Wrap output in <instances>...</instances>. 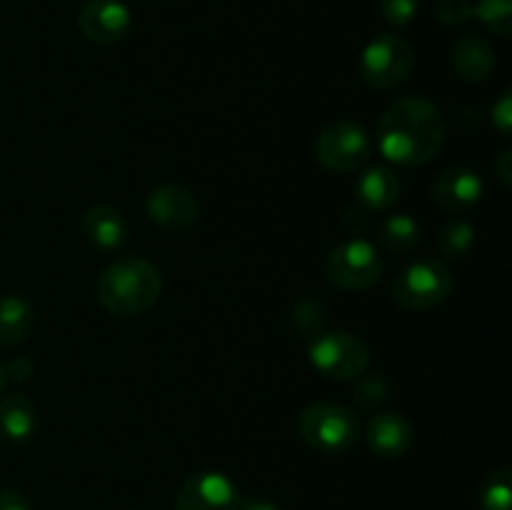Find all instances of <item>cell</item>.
<instances>
[{
	"instance_id": "cell-24",
	"label": "cell",
	"mask_w": 512,
	"mask_h": 510,
	"mask_svg": "<svg viewBox=\"0 0 512 510\" xmlns=\"http://www.w3.org/2000/svg\"><path fill=\"white\" fill-rule=\"evenodd\" d=\"M353 400L360 410H373L388 398V378L383 373H360L358 378L353 380Z\"/></svg>"
},
{
	"instance_id": "cell-25",
	"label": "cell",
	"mask_w": 512,
	"mask_h": 510,
	"mask_svg": "<svg viewBox=\"0 0 512 510\" xmlns=\"http://www.w3.org/2000/svg\"><path fill=\"white\" fill-rule=\"evenodd\" d=\"M475 5L470 0H438L435 3V18L443 25L453 28V25H463L473 18Z\"/></svg>"
},
{
	"instance_id": "cell-8",
	"label": "cell",
	"mask_w": 512,
	"mask_h": 510,
	"mask_svg": "<svg viewBox=\"0 0 512 510\" xmlns=\"http://www.w3.org/2000/svg\"><path fill=\"white\" fill-rule=\"evenodd\" d=\"M370 153H373V140L368 130L353 120H338L328 125L315 140V158L333 173H355L368 163Z\"/></svg>"
},
{
	"instance_id": "cell-32",
	"label": "cell",
	"mask_w": 512,
	"mask_h": 510,
	"mask_svg": "<svg viewBox=\"0 0 512 510\" xmlns=\"http://www.w3.org/2000/svg\"><path fill=\"white\" fill-rule=\"evenodd\" d=\"M238 510H283L278 503L273 500H263V498H240Z\"/></svg>"
},
{
	"instance_id": "cell-22",
	"label": "cell",
	"mask_w": 512,
	"mask_h": 510,
	"mask_svg": "<svg viewBox=\"0 0 512 510\" xmlns=\"http://www.w3.org/2000/svg\"><path fill=\"white\" fill-rule=\"evenodd\" d=\"M293 325L305 340L318 338L320 333H325V308L318 298H300L293 305Z\"/></svg>"
},
{
	"instance_id": "cell-3",
	"label": "cell",
	"mask_w": 512,
	"mask_h": 510,
	"mask_svg": "<svg viewBox=\"0 0 512 510\" xmlns=\"http://www.w3.org/2000/svg\"><path fill=\"white\" fill-rule=\"evenodd\" d=\"M455 288L453 273L443 260L423 258L410 263L408 268L400 270L393 280V300L405 310L413 313H425L450 298Z\"/></svg>"
},
{
	"instance_id": "cell-30",
	"label": "cell",
	"mask_w": 512,
	"mask_h": 510,
	"mask_svg": "<svg viewBox=\"0 0 512 510\" xmlns=\"http://www.w3.org/2000/svg\"><path fill=\"white\" fill-rule=\"evenodd\" d=\"M5 368V378L15 380V383H25V380H30V375H33V363H30L28 358H13L8 365H3Z\"/></svg>"
},
{
	"instance_id": "cell-27",
	"label": "cell",
	"mask_w": 512,
	"mask_h": 510,
	"mask_svg": "<svg viewBox=\"0 0 512 510\" xmlns=\"http://www.w3.org/2000/svg\"><path fill=\"white\" fill-rule=\"evenodd\" d=\"M493 115V125L498 128V133L503 138H510V125H512V98H510V90H503V95L498 98V103L493 105L490 110Z\"/></svg>"
},
{
	"instance_id": "cell-11",
	"label": "cell",
	"mask_w": 512,
	"mask_h": 510,
	"mask_svg": "<svg viewBox=\"0 0 512 510\" xmlns=\"http://www.w3.org/2000/svg\"><path fill=\"white\" fill-rule=\"evenodd\" d=\"M133 15L120 0H88L78 13V28L90 43L113 45L130 33Z\"/></svg>"
},
{
	"instance_id": "cell-14",
	"label": "cell",
	"mask_w": 512,
	"mask_h": 510,
	"mask_svg": "<svg viewBox=\"0 0 512 510\" xmlns=\"http://www.w3.org/2000/svg\"><path fill=\"white\" fill-rule=\"evenodd\" d=\"M403 193V183H400L398 173L390 170L388 165H370L355 180V195H358V205H363L370 213H385L393 208Z\"/></svg>"
},
{
	"instance_id": "cell-29",
	"label": "cell",
	"mask_w": 512,
	"mask_h": 510,
	"mask_svg": "<svg viewBox=\"0 0 512 510\" xmlns=\"http://www.w3.org/2000/svg\"><path fill=\"white\" fill-rule=\"evenodd\" d=\"M368 215H370V210H365L363 205H355V208H348V210H345V218H343L345 220V228H348L353 235H360L370 225Z\"/></svg>"
},
{
	"instance_id": "cell-28",
	"label": "cell",
	"mask_w": 512,
	"mask_h": 510,
	"mask_svg": "<svg viewBox=\"0 0 512 510\" xmlns=\"http://www.w3.org/2000/svg\"><path fill=\"white\" fill-rule=\"evenodd\" d=\"M493 175L500 180L503 188H510L512 185V150L505 148L500 150L493 158Z\"/></svg>"
},
{
	"instance_id": "cell-5",
	"label": "cell",
	"mask_w": 512,
	"mask_h": 510,
	"mask_svg": "<svg viewBox=\"0 0 512 510\" xmlns=\"http://www.w3.org/2000/svg\"><path fill=\"white\" fill-rule=\"evenodd\" d=\"M415 50L395 33H380L370 40L360 58V75L373 90H395L413 75Z\"/></svg>"
},
{
	"instance_id": "cell-23",
	"label": "cell",
	"mask_w": 512,
	"mask_h": 510,
	"mask_svg": "<svg viewBox=\"0 0 512 510\" xmlns=\"http://www.w3.org/2000/svg\"><path fill=\"white\" fill-rule=\"evenodd\" d=\"M473 15L495 35L508 38L512 33V0H478Z\"/></svg>"
},
{
	"instance_id": "cell-21",
	"label": "cell",
	"mask_w": 512,
	"mask_h": 510,
	"mask_svg": "<svg viewBox=\"0 0 512 510\" xmlns=\"http://www.w3.org/2000/svg\"><path fill=\"white\" fill-rule=\"evenodd\" d=\"M480 505L483 510H510L512 508V473L510 468L493 470L480 485Z\"/></svg>"
},
{
	"instance_id": "cell-31",
	"label": "cell",
	"mask_w": 512,
	"mask_h": 510,
	"mask_svg": "<svg viewBox=\"0 0 512 510\" xmlns=\"http://www.w3.org/2000/svg\"><path fill=\"white\" fill-rule=\"evenodd\" d=\"M0 510H33V505L20 490H0Z\"/></svg>"
},
{
	"instance_id": "cell-7",
	"label": "cell",
	"mask_w": 512,
	"mask_h": 510,
	"mask_svg": "<svg viewBox=\"0 0 512 510\" xmlns=\"http://www.w3.org/2000/svg\"><path fill=\"white\" fill-rule=\"evenodd\" d=\"M325 275L343 290H368L383 275V258L378 248L365 238H350L333 248L325 258Z\"/></svg>"
},
{
	"instance_id": "cell-17",
	"label": "cell",
	"mask_w": 512,
	"mask_h": 510,
	"mask_svg": "<svg viewBox=\"0 0 512 510\" xmlns=\"http://www.w3.org/2000/svg\"><path fill=\"white\" fill-rule=\"evenodd\" d=\"M35 325V308L25 295L0 298V345L13 348L30 335Z\"/></svg>"
},
{
	"instance_id": "cell-10",
	"label": "cell",
	"mask_w": 512,
	"mask_h": 510,
	"mask_svg": "<svg viewBox=\"0 0 512 510\" xmlns=\"http://www.w3.org/2000/svg\"><path fill=\"white\" fill-rule=\"evenodd\" d=\"M145 210L158 228L178 233V230L190 228L198 220L200 208L193 190L178 183H165L150 190L148 198H145Z\"/></svg>"
},
{
	"instance_id": "cell-1",
	"label": "cell",
	"mask_w": 512,
	"mask_h": 510,
	"mask_svg": "<svg viewBox=\"0 0 512 510\" xmlns=\"http://www.w3.org/2000/svg\"><path fill=\"white\" fill-rule=\"evenodd\" d=\"M448 125L433 100L408 95L388 105L375 130L380 155L395 165H423L443 150Z\"/></svg>"
},
{
	"instance_id": "cell-13",
	"label": "cell",
	"mask_w": 512,
	"mask_h": 510,
	"mask_svg": "<svg viewBox=\"0 0 512 510\" xmlns=\"http://www.w3.org/2000/svg\"><path fill=\"white\" fill-rule=\"evenodd\" d=\"M365 440H368L370 450L378 458H403L413 448L415 428L398 410H383V413H375L370 418L368 430H365Z\"/></svg>"
},
{
	"instance_id": "cell-12",
	"label": "cell",
	"mask_w": 512,
	"mask_h": 510,
	"mask_svg": "<svg viewBox=\"0 0 512 510\" xmlns=\"http://www.w3.org/2000/svg\"><path fill=\"white\" fill-rule=\"evenodd\" d=\"M483 190L485 185L475 170L455 165V168H448L435 175V180L430 183V198L445 213L460 215L480 203Z\"/></svg>"
},
{
	"instance_id": "cell-16",
	"label": "cell",
	"mask_w": 512,
	"mask_h": 510,
	"mask_svg": "<svg viewBox=\"0 0 512 510\" xmlns=\"http://www.w3.org/2000/svg\"><path fill=\"white\" fill-rule=\"evenodd\" d=\"M83 233L95 248L100 250H118L128 238V223L123 213L108 203L93 205L83 215Z\"/></svg>"
},
{
	"instance_id": "cell-33",
	"label": "cell",
	"mask_w": 512,
	"mask_h": 510,
	"mask_svg": "<svg viewBox=\"0 0 512 510\" xmlns=\"http://www.w3.org/2000/svg\"><path fill=\"white\" fill-rule=\"evenodd\" d=\"M3 383H5V368L3 363H0V388H3Z\"/></svg>"
},
{
	"instance_id": "cell-6",
	"label": "cell",
	"mask_w": 512,
	"mask_h": 510,
	"mask_svg": "<svg viewBox=\"0 0 512 510\" xmlns=\"http://www.w3.org/2000/svg\"><path fill=\"white\" fill-rule=\"evenodd\" d=\"M310 365L330 380H355L370 365V348L348 330L320 333L308 345Z\"/></svg>"
},
{
	"instance_id": "cell-15",
	"label": "cell",
	"mask_w": 512,
	"mask_h": 510,
	"mask_svg": "<svg viewBox=\"0 0 512 510\" xmlns=\"http://www.w3.org/2000/svg\"><path fill=\"white\" fill-rule=\"evenodd\" d=\"M453 70L468 83L485 80L495 68V48L483 35H463L453 45Z\"/></svg>"
},
{
	"instance_id": "cell-18",
	"label": "cell",
	"mask_w": 512,
	"mask_h": 510,
	"mask_svg": "<svg viewBox=\"0 0 512 510\" xmlns=\"http://www.w3.org/2000/svg\"><path fill=\"white\" fill-rule=\"evenodd\" d=\"M35 405L28 395L8 393L0 400V433L13 443H25L35 433Z\"/></svg>"
},
{
	"instance_id": "cell-19",
	"label": "cell",
	"mask_w": 512,
	"mask_h": 510,
	"mask_svg": "<svg viewBox=\"0 0 512 510\" xmlns=\"http://www.w3.org/2000/svg\"><path fill=\"white\" fill-rule=\"evenodd\" d=\"M375 233H378V243L395 255L410 253L420 243V225L408 213L388 215L385 220H380Z\"/></svg>"
},
{
	"instance_id": "cell-26",
	"label": "cell",
	"mask_w": 512,
	"mask_h": 510,
	"mask_svg": "<svg viewBox=\"0 0 512 510\" xmlns=\"http://www.w3.org/2000/svg\"><path fill=\"white\" fill-rule=\"evenodd\" d=\"M420 0H380V10H383V18L388 20L393 28H405L408 23H413V18L418 15Z\"/></svg>"
},
{
	"instance_id": "cell-9",
	"label": "cell",
	"mask_w": 512,
	"mask_h": 510,
	"mask_svg": "<svg viewBox=\"0 0 512 510\" xmlns=\"http://www.w3.org/2000/svg\"><path fill=\"white\" fill-rule=\"evenodd\" d=\"M243 495L228 475L218 470H200L180 485L175 510H238Z\"/></svg>"
},
{
	"instance_id": "cell-4",
	"label": "cell",
	"mask_w": 512,
	"mask_h": 510,
	"mask_svg": "<svg viewBox=\"0 0 512 510\" xmlns=\"http://www.w3.org/2000/svg\"><path fill=\"white\" fill-rule=\"evenodd\" d=\"M300 435L313 450L340 455L360 440V420L350 408L338 403H313L300 413Z\"/></svg>"
},
{
	"instance_id": "cell-2",
	"label": "cell",
	"mask_w": 512,
	"mask_h": 510,
	"mask_svg": "<svg viewBox=\"0 0 512 510\" xmlns=\"http://www.w3.org/2000/svg\"><path fill=\"white\" fill-rule=\"evenodd\" d=\"M100 305L118 318H135L158 303L163 275L158 265L138 255H123L108 263L95 285Z\"/></svg>"
},
{
	"instance_id": "cell-20",
	"label": "cell",
	"mask_w": 512,
	"mask_h": 510,
	"mask_svg": "<svg viewBox=\"0 0 512 510\" xmlns=\"http://www.w3.org/2000/svg\"><path fill=\"white\" fill-rule=\"evenodd\" d=\"M438 245L440 253H443L445 258H465V255L470 253V248L475 245V225L463 218L450 220V223L440 230Z\"/></svg>"
}]
</instances>
